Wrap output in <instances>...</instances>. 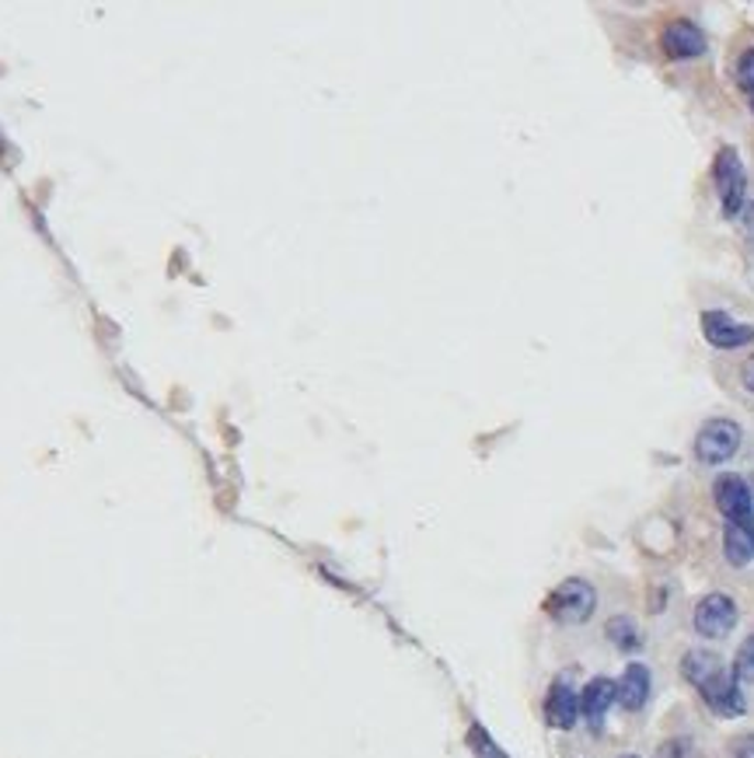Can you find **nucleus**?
Here are the masks:
<instances>
[{
  "mask_svg": "<svg viewBox=\"0 0 754 758\" xmlns=\"http://www.w3.org/2000/svg\"><path fill=\"white\" fill-rule=\"evenodd\" d=\"M612 703H615V681L594 678L587 681V689L580 692V716H587L591 727H601V720H605Z\"/></svg>",
  "mask_w": 754,
  "mask_h": 758,
  "instance_id": "obj_10",
  "label": "nucleus"
},
{
  "mask_svg": "<svg viewBox=\"0 0 754 758\" xmlns=\"http://www.w3.org/2000/svg\"><path fill=\"white\" fill-rule=\"evenodd\" d=\"M615 699L626 710H643L650 699V671L643 665H629L615 686Z\"/></svg>",
  "mask_w": 754,
  "mask_h": 758,
  "instance_id": "obj_11",
  "label": "nucleus"
},
{
  "mask_svg": "<svg viewBox=\"0 0 754 758\" xmlns=\"http://www.w3.org/2000/svg\"><path fill=\"white\" fill-rule=\"evenodd\" d=\"M733 625H738V601L730 595H706L695 604V630H699V636L720 640Z\"/></svg>",
  "mask_w": 754,
  "mask_h": 758,
  "instance_id": "obj_4",
  "label": "nucleus"
},
{
  "mask_svg": "<svg viewBox=\"0 0 754 758\" xmlns=\"http://www.w3.org/2000/svg\"><path fill=\"white\" fill-rule=\"evenodd\" d=\"M621 758H636V755H621Z\"/></svg>",
  "mask_w": 754,
  "mask_h": 758,
  "instance_id": "obj_23",
  "label": "nucleus"
},
{
  "mask_svg": "<svg viewBox=\"0 0 754 758\" xmlns=\"http://www.w3.org/2000/svg\"><path fill=\"white\" fill-rule=\"evenodd\" d=\"M733 758H754V734L741 737L738 748H733Z\"/></svg>",
  "mask_w": 754,
  "mask_h": 758,
  "instance_id": "obj_19",
  "label": "nucleus"
},
{
  "mask_svg": "<svg viewBox=\"0 0 754 758\" xmlns=\"http://www.w3.org/2000/svg\"><path fill=\"white\" fill-rule=\"evenodd\" d=\"M664 53L671 60H692V56L706 53V35L695 29L692 22H674L664 32Z\"/></svg>",
  "mask_w": 754,
  "mask_h": 758,
  "instance_id": "obj_9",
  "label": "nucleus"
},
{
  "mask_svg": "<svg viewBox=\"0 0 754 758\" xmlns=\"http://www.w3.org/2000/svg\"><path fill=\"white\" fill-rule=\"evenodd\" d=\"M656 758H695V748L688 737H671V742L660 745Z\"/></svg>",
  "mask_w": 754,
  "mask_h": 758,
  "instance_id": "obj_17",
  "label": "nucleus"
},
{
  "mask_svg": "<svg viewBox=\"0 0 754 758\" xmlns=\"http://www.w3.org/2000/svg\"><path fill=\"white\" fill-rule=\"evenodd\" d=\"M741 382H744V388L754 395V357H751V360H744V367H741Z\"/></svg>",
  "mask_w": 754,
  "mask_h": 758,
  "instance_id": "obj_20",
  "label": "nucleus"
},
{
  "mask_svg": "<svg viewBox=\"0 0 754 758\" xmlns=\"http://www.w3.org/2000/svg\"><path fill=\"white\" fill-rule=\"evenodd\" d=\"M702 332L706 339L716 347V350H738V347H747L754 343V329L751 326H741V321H733L730 315L723 312H706L702 318Z\"/></svg>",
  "mask_w": 754,
  "mask_h": 758,
  "instance_id": "obj_7",
  "label": "nucleus"
},
{
  "mask_svg": "<svg viewBox=\"0 0 754 758\" xmlns=\"http://www.w3.org/2000/svg\"><path fill=\"white\" fill-rule=\"evenodd\" d=\"M738 81H741L744 91L754 94V49H747L741 60H738Z\"/></svg>",
  "mask_w": 754,
  "mask_h": 758,
  "instance_id": "obj_18",
  "label": "nucleus"
},
{
  "mask_svg": "<svg viewBox=\"0 0 754 758\" xmlns=\"http://www.w3.org/2000/svg\"><path fill=\"white\" fill-rule=\"evenodd\" d=\"M744 430L733 420H709L695 438V459L702 465H723L741 448Z\"/></svg>",
  "mask_w": 754,
  "mask_h": 758,
  "instance_id": "obj_2",
  "label": "nucleus"
},
{
  "mask_svg": "<svg viewBox=\"0 0 754 758\" xmlns=\"http://www.w3.org/2000/svg\"><path fill=\"white\" fill-rule=\"evenodd\" d=\"M751 112H754V94H751Z\"/></svg>",
  "mask_w": 754,
  "mask_h": 758,
  "instance_id": "obj_22",
  "label": "nucleus"
},
{
  "mask_svg": "<svg viewBox=\"0 0 754 758\" xmlns=\"http://www.w3.org/2000/svg\"><path fill=\"white\" fill-rule=\"evenodd\" d=\"M747 231L754 235V203L747 206Z\"/></svg>",
  "mask_w": 754,
  "mask_h": 758,
  "instance_id": "obj_21",
  "label": "nucleus"
},
{
  "mask_svg": "<svg viewBox=\"0 0 754 758\" xmlns=\"http://www.w3.org/2000/svg\"><path fill=\"white\" fill-rule=\"evenodd\" d=\"M723 668V660L716 657V654H709V650H688L685 654V660H682V675L692 681L695 689H702L706 681Z\"/></svg>",
  "mask_w": 754,
  "mask_h": 758,
  "instance_id": "obj_13",
  "label": "nucleus"
},
{
  "mask_svg": "<svg viewBox=\"0 0 754 758\" xmlns=\"http://www.w3.org/2000/svg\"><path fill=\"white\" fill-rule=\"evenodd\" d=\"M716 185H720V200H723V214L727 217H738L741 206H744V165L738 158V150L723 147L720 158H716Z\"/></svg>",
  "mask_w": 754,
  "mask_h": 758,
  "instance_id": "obj_5",
  "label": "nucleus"
},
{
  "mask_svg": "<svg viewBox=\"0 0 754 758\" xmlns=\"http://www.w3.org/2000/svg\"><path fill=\"white\" fill-rule=\"evenodd\" d=\"M723 556L733 566H747L754 559V528L727 524L723 528Z\"/></svg>",
  "mask_w": 754,
  "mask_h": 758,
  "instance_id": "obj_12",
  "label": "nucleus"
},
{
  "mask_svg": "<svg viewBox=\"0 0 754 758\" xmlns=\"http://www.w3.org/2000/svg\"><path fill=\"white\" fill-rule=\"evenodd\" d=\"M712 493H716V507L723 510V518L730 524L754 528V497H751V486L741 476H720Z\"/></svg>",
  "mask_w": 754,
  "mask_h": 758,
  "instance_id": "obj_3",
  "label": "nucleus"
},
{
  "mask_svg": "<svg viewBox=\"0 0 754 758\" xmlns=\"http://www.w3.org/2000/svg\"><path fill=\"white\" fill-rule=\"evenodd\" d=\"M751 497H754V493H751Z\"/></svg>",
  "mask_w": 754,
  "mask_h": 758,
  "instance_id": "obj_24",
  "label": "nucleus"
},
{
  "mask_svg": "<svg viewBox=\"0 0 754 758\" xmlns=\"http://www.w3.org/2000/svg\"><path fill=\"white\" fill-rule=\"evenodd\" d=\"M597 609V591H594V584L587 580H580V577H570V580H562L552 598H549V615L562 625H580V622H587Z\"/></svg>",
  "mask_w": 754,
  "mask_h": 758,
  "instance_id": "obj_1",
  "label": "nucleus"
},
{
  "mask_svg": "<svg viewBox=\"0 0 754 758\" xmlns=\"http://www.w3.org/2000/svg\"><path fill=\"white\" fill-rule=\"evenodd\" d=\"M608 640L615 643L618 650H626V654H632V650L643 647V636H639L636 622H632V619H626V615H618V619H612V622H608Z\"/></svg>",
  "mask_w": 754,
  "mask_h": 758,
  "instance_id": "obj_14",
  "label": "nucleus"
},
{
  "mask_svg": "<svg viewBox=\"0 0 754 758\" xmlns=\"http://www.w3.org/2000/svg\"><path fill=\"white\" fill-rule=\"evenodd\" d=\"M733 675L744 678V681H754V636H747L741 643L738 660H733Z\"/></svg>",
  "mask_w": 754,
  "mask_h": 758,
  "instance_id": "obj_16",
  "label": "nucleus"
},
{
  "mask_svg": "<svg viewBox=\"0 0 754 758\" xmlns=\"http://www.w3.org/2000/svg\"><path fill=\"white\" fill-rule=\"evenodd\" d=\"M468 745H471V755H476V758H506V755L493 745V737L485 734V727H479V724H471V731H468Z\"/></svg>",
  "mask_w": 754,
  "mask_h": 758,
  "instance_id": "obj_15",
  "label": "nucleus"
},
{
  "mask_svg": "<svg viewBox=\"0 0 754 758\" xmlns=\"http://www.w3.org/2000/svg\"><path fill=\"white\" fill-rule=\"evenodd\" d=\"M545 720L559 731H573L580 720V695L566 686V681H556L549 699H545Z\"/></svg>",
  "mask_w": 754,
  "mask_h": 758,
  "instance_id": "obj_8",
  "label": "nucleus"
},
{
  "mask_svg": "<svg viewBox=\"0 0 754 758\" xmlns=\"http://www.w3.org/2000/svg\"><path fill=\"white\" fill-rule=\"evenodd\" d=\"M699 692H702L706 706H709L716 716H741V713H744V695H741V689H738V675L727 671V668L716 671Z\"/></svg>",
  "mask_w": 754,
  "mask_h": 758,
  "instance_id": "obj_6",
  "label": "nucleus"
}]
</instances>
